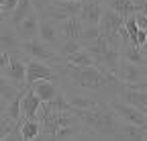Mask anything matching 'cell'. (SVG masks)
<instances>
[{
	"label": "cell",
	"mask_w": 147,
	"mask_h": 141,
	"mask_svg": "<svg viewBox=\"0 0 147 141\" xmlns=\"http://www.w3.org/2000/svg\"><path fill=\"white\" fill-rule=\"evenodd\" d=\"M139 12L147 14V0H143V2H141V8H139Z\"/></svg>",
	"instance_id": "d6a6232c"
},
{
	"label": "cell",
	"mask_w": 147,
	"mask_h": 141,
	"mask_svg": "<svg viewBox=\"0 0 147 141\" xmlns=\"http://www.w3.org/2000/svg\"><path fill=\"white\" fill-rule=\"evenodd\" d=\"M84 45L80 43V41H76V39H63L61 37V41L57 43V47H55V51L65 59L67 55H71V53H76V51H80Z\"/></svg>",
	"instance_id": "cb8c5ba5"
},
{
	"label": "cell",
	"mask_w": 147,
	"mask_h": 141,
	"mask_svg": "<svg viewBox=\"0 0 147 141\" xmlns=\"http://www.w3.org/2000/svg\"><path fill=\"white\" fill-rule=\"evenodd\" d=\"M135 19H137V25H139L141 29H147V14H143V12H135Z\"/></svg>",
	"instance_id": "f546056e"
},
{
	"label": "cell",
	"mask_w": 147,
	"mask_h": 141,
	"mask_svg": "<svg viewBox=\"0 0 147 141\" xmlns=\"http://www.w3.org/2000/svg\"><path fill=\"white\" fill-rule=\"evenodd\" d=\"M65 61H67V63H71V65H80V67H88V65H96V63H98V61L92 57L84 47H82L80 51H76V53L67 55V57H65Z\"/></svg>",
	"instance_id": "7402d4cb"
},
{
	"label": "cell",
	"mask_w": 147,
	"mask_h": 141,
	"mask_svg": "<svg viewBox=\"0 0 147 141\" xmlns=\"http://www.w3.org/2000/svg\"><path fill=\"white\" fill-rule=\"evenodd\" d=\"M21 45H23V41L18 39V35L14 33V27L4 23L0 27V49L6 51V53H18V51H23Z\"/></svg>",
	"instance_id": "8fae6325"
},
{
	"label": "cell",
	"mask_w": 147,
	"mask_h": 141,
	"mask_svg": "<svg viewBox=\"0 0 147 141\" xmlns=\"http://www.w3.org/2000/svg\"><path fill=\"white\" fill-rule=\"evenodd\" d=\"M74 115H78L86 131H90L96 139H117V129L121 119L113 111V107L102 100L94 109H74Z\"/></svg>",
	"instance_id": "7a4b0ae2"
},
{
	"label": "cell",
	"mask_w": 147,
	"mask_h": 141,
	"mask_svg": "<svg viewBox=\"0 0 147 141\" xmlns=\"http://www.w3.org/2000/svg\"><path fill=\"white\" fill-rule=\"evenodd\" d=\"M39 23H41L39 10H33L29 16H25V19L14 27V33L18 35L21 41H31L35 37H39Z\"/></svg>",
	"instance_id": "30bf717a"
},
{
	"label": "cell",
	"mask_w": 147,
	"mask_h": 141,
	"mask_svg": "<svg viewBox=\"0 0 147 141\" xmlns=\"http://www.w3.org/2000/svg\"><path fill=\"white\" fill-rule=\"evenodd\" d=\"M39 39L43 43H47L49 47H53V49L57 47V43L61 41V33H59V27L55 25V21L41 16V23H39Z\"/></svg>",
	"instance_id": "7c38bea8"
},
{
	"label": "cell",
	"mask_w": 147,
	"mask_h": 141,
	"mask_svg": "<svg viewBox=\"0 0 147 141\" xmlns=\"http://www.w3.org/2000/svg\"><path fill=\"white\" fill-rule=\"evenodd\" d=\"M96 2H100L102 6H108V2H110V0H96Z\"/></svg>",
	"instance_id": "836d02e7"
},
{
	"label": "cell",
	"mask_w": 147,
	"mask_h": 141,
	"mask_svg": "<svg viewBox=\"0 0 147 141\" xmlns=\"http://www.w3.org/2000/svg\"><path fill=\"white\" fill-rule=\"evenodd\" d=\"M21 49L25 51V55H29L31 59H41V61H47V63L65 61L53 47H49L47 43H43L39 37H35V39H31V41H23Z\"/></svg>",
	"instance_id": "277c9868"
},
{
	"label": "cell",
	"mask_w": 147,
	"mask_h": 141,
	"mask_svg": "<svg viewBox=\"0 0 147 141\" xmlns=\"http://www.w3.org/2000/svg\"><path fill=\"white\" fill-rule=\"evenodd\" d=\"M71 2H86V0H71Z\"/></svg>",
	"instance_id": "8d00e7d4"
},
{
	"label": "cell",
	"mask_w": 147,
	"mask_h": 141,
	"mask_svg": "<svg viewBox=\"0 0 147 141\" xmlns=\"http://www.w3.org/2000/svg\"><path fill=\"white\" fill-rule=\"evenodd\" d=\"M33 2H35V8H37V10H41V8H45L47 4H51L53 0H33Z\"/></svg>",
	"instance_id": "4dcf8cb0"
},
{
	"label": "cell",
	"mask_w": 147,
	"mask_h": 141,
	"mask_svg": "<svg viewBox=\"0 0 147 141\" xmlns=\"http://www.w3.org/2000/svg\"><path fill=\"white\" fill-rule=\"evenodd\" d=\"M123 25H125V16H121L113 8L104 6V12H102L100 23H98V29H100L102 37H119V29Z\"/></svg>",
	"instance_id": "52a82bcc"
},
{
	"label": "cell",
	"mask_w": 147,
	"mask_h": 141,
	"mask_svg": "<svg viewBox=\"0 0 147 141\" xmlns=\"http://www.w3.org/2000/svg\"><path fill=\"white\" fill-rule=\"evenodd\" d=\"M145 43H147V29H141V27H139V31H137V35H135V43H133V45L143 47Z\"/></svg>",
	"instance_id": "83f0119b"
},
{
	"label": "cell",
	"mask_w": 147,
	"mask_h": 141,
	"mask_svg": "<svg viewBox=\"0 0 147 141\" xmlns=\"http://www.w3.org/2000/svg\"><path fill=\"white\" fill-rule=\"evenodd\" d=\"M121 59H127L131 63H139V65H147V55L143 53V49L133 45L131 41L121 43Z\"/></svg>",
	"instance_id": "ac0fdd59"
},
{
	"label": "cell",
	"mask_w": 147,
	"mask_h": 141,
	"mask_svg": "<svg viewBox=\"0 0 147 141\" xmlns=\"http://www.w3.org/2000/svg\"><path fill=\"white\" fill-rule=\"evenodd\" d=\"M108 8H113V10H117L121 16H131V14H135V12H139V6L133 2V0H110L108 2Z\"/></svg>",
	"instance_id": "44dd1931"
},
{
	"label": "cell",
	"mask_w": 147,
	"mask_h": 141,
	"mask_svg": "<svg viewBox=\"0 0 147 141\" xmlns=\"http://www.w3.org/2000/svg\"><path fill=\"white\" fill-rule=\"evenodd\" d=\"M27 59H29V55H25V51L10 53L8 65L4 67V72H2V76L8 82H12L14 86H18V88L29 86L27 84Z\"/></svg>",
	"instance_id": "5b68a950"
},
{
	"label": "cell",
	"mask_w": 147,
	"mask_h": 141,
	"mask_svg": "<svg viewBox=\"0 0 147 141\" xmlns=\"http://www.w3.org/2000/svg\"><path fill=\"white\" fill-rule=\"evenodd\" d=\"M33 90H35V94L39 96L43 102H47V100H51V98H55L59 92H63L61 90V84L59 82H53V80H37V82H33V84H29Z\"/></svg>",
	"instance_id": "5bb4252c"
},
{
	"label": "cell",
	"mask_w": 147,
	"mask_h": 141,
	"mask_svg": "<svg viewBox=\"0 0 147 141\" xmlns=\"http://www.w3.org/2000/svg\"><path fill=\"white\" fill-rule=\"evenodd\" d=\"M18 92H21V88L14 86L12 82H8L4 76H0V96H2L6 102H10L12 98H16Z\"/></svg>",
	"instance_id": "d4e9b609"
},
{
	"label": "cell",
	"mask_w": 147,
	"mask_h": 141,
	"mask_svg": "<svg viewBox=\"0 0 147 141\" xmlns=\"http://www.w3.org/2000/svg\"><path fill=\"white\" fill-rule=\"evenodd\" d=\"M8 59H10V53H6V51L0 49V74L4 72V67L8 65Z\"/></svg>",
	"instance_id": "f1b7e54d"
},
{
	"label": "cell",
	"mask_w": 147,
	"mask_h": 141,
	"mask_svg": "<svg viewBox=\"0 0 147 141\" xmlns=\"http://www.w3.org/2000/svg\"><path fill=\"white\" fill-rule=\"evenodd\" d=\"M53 67L57 69V74L61 78V86H67L71 90L100 92L106 102L110 98L119 96L121 80L117 78V74L108 72L100 63L80 67V65H71L67 61H59V63H53Z\"/></svg>",
	"instance_id": "6da1fadb"
},
{
	"label": "cell",
	"mask_w": 147,
	"mask_h": 141,
	"mask_svg": "<svg viewBox=\"0 0 147 141\" xmlns=\"http://www.w3.org/2000/svg\"><path fill=\"white\" fill-rule=\"evenodd\" d=\"M117 78L125 84L143 82V80H147V65H139V63H131L127 59H121V65L117 69Z\"/></svg>",
	"instance_id": "ba28073f"
},
{
	"label": "cell",
	"mask_w": 147,
	"mask_h": 141,
	"mask_svg": "<svg viewBox=\"0 0 147 141\" xmlns=\"http://www.w3.org/2000/svg\"><path fill=\"white\" fill-rule=\"evenodd\" d=\"M108 104L113 107V111L117 113V117L125 123H133V125H139V127H147V115L141 113L139 109H135L133 104H129L125 100H121L119 96L110 98Z\"/></svg>",
	"instance_id": "8992f818"
},
{
	"label": "cell",
	"mask_w": 147,
	"mask_h": 141,
	"mask_svg": "<svg viewBox=\"0 0 147 141\" xmlns=\"http://www.w3.org/2000/svg\"><path fill=\"white\" fill-rule=\"evenodd\" d=\"M41 98L35 94V90L31 86H27L25 94L21 96V113H23V119H37L39 115V109H41Z\"/></svg>",
	"instance_id": "4fadbf2b"
},
{
	"label": "cell",
	"mask_w": 147,
	"mask_h": 141,
	"mask_svg": "<svg viewBox=\"0 0 147 141\" xmlns=\"http://www.w3.org/2000/svg\"><path fill=\"white\" fill-rule=\"evenodd\" d=\"M141 49H143V53H145V55H147V43H145V45H143V47H141Z\"/></svg>",
	"instance_id": "d590c367"
},
{
	"label": "cell",
	"mask_w": 147,
	"mask_h": 141,
	"mask_svg": "<svg viewBox=\"0 0 147 141\" xmlns=\"http://www.w3.org/2000/svg\"><path fill=\"white\" fill-rule=\"evenodd\" d=\"M133 2H135V4H137V6L141 8V2H143V0H133Z\"/></svg>",
	"instance_id": "e575fe53"
},
{
	"label": "cell",
	"mask_w": 147,
	"mask_h": 141,
	"mask_svg": "<svg viewBox=\"0 0 147 141\" xmlns=\"http://www.w3.org/2000/svg\"><path fill=\"white\" fill-rule=\"evenodd\" d=\"M98 35H100L98 25H86V27H84V33H82V39H80V43L84 45V43H88V41H92V39H96Z\"/></svg>",
	"instance_id": "484cf974"
},
{
	"label": "cell",
	"mask_w": 147,
	"mask_h": 141,
	"mask_svg": "<svg viewBox=\"0 0 147 141\" xmlns=\"http://www.w3.org/2000/svg\"><path fill=\"white\" fill-rule=\"evenodd\" d=\"M21 129H23V141H35L41 133V123L37 119H25Z\"/></svg>",
	"instance_id": "603a6c76"
},
{
	"label": "cell",
	"mask_w": 147,
	"mask_h": 141,
	"mask_svg": "<svg viewBox=\"0 0 147 141\" xmlns=\"http://www.w3.org/2000/svg\"><path fill=\"white\" fill-rule=\"evenodd\" d=\"M6 104H8V102H6L2 96H0V117H2V115H6Z\"/></svg>",
	"instance_id": "1f68e13d"
},
{
	"label": "cell",
	"mask_w": 147,
	"mask_h": 141,
	"mask_svg": "<svg viewBox=\"0 0 147 141\" xmlns=\"http://www.w3.org/2000/svg\"><path fill=\"white\" fill-rule=\"evenodd\" d=\"M145 131L147 127H139L133 125V123H119V129H117V139H133V141H145Z\"/></svg>",
	"instance_id": "e0dca14e"
},
{
	"label": "cell",
	"mask_w": 147,
	"mask_h": 141,
	"mask_svg": "<svg viewBox=\"0 0 147 141\" xmlns=\"http://www.w3.org/2000/svg\"><path fill=\"white\" fill-rule=\"evenodd\" d=\"M104 12V6L96 0H86L82 4V10H80V19L84 21V25H98L100 23V16Z\"/></svg>",
	"instance_id": "2e32d148"
},
{
	"label": "cell",
	"mask_w": 147,
	"mask_h": 141,
	"mask_svg": "<svg viewBox=\"0 0 147 141\" xmlns=\"http://www.w3.org/2000/svg\"><path fill=\"white\" fill-rule=\"evenodd\" d=\"M21 125H23V123H16L14 129L6 135V139H4V141H23V129H21Z\"/></svg>",
	"instance_id": "4316f807"
},
{
	"label": "cell",
	"mask_w": 147,
	"mask_h": 141,
	"mask_svg": "<svg viewBox=\"0 0 147 141\" xmlns=\"http://www.w3.org/2000/svg\"><path fill=\"white\" fill-rule=\"evenodd\" d=\"M33 10H37L33 0H18V4L14 6V10L8 14V25H10V27H16V25L21 23L25 16H29Z\"/></svg>",
	"instance_id": "d6986e66"
},
{
	"label": "cell",
	"mask_w": 147,
	"mask_h": 141,
	"mask_svg": "<svg viewBox=\"0 0 147 141\" xmlns=\"http://www.w3.org/2000/svg\"><path fill=\"white\" fill-rule=\"evenodd\" d=\"M119 98L133 104L135 109H139L141 113L147 115V90H139V88H133L131 84L121 82L119 86Z\"/></svg>",
	"instance_id": "9c48e42d"
},
{
	"label": "cell",
	"mask_w": 147,
	"mask_h": 141,
	"mask_svg": "<svg viewBox=\"0 0 147 141\" xmlns=\"http://www.w3.org/2000/svg\"><path fill=\"white\" fill-rule=\"evenodd\" d=\"M84 49L100 65H104L108 72L117 74V69L121 65V37H102V35H98L96 39L84 43Z\"/></svg>",
	"instance_id": "3957f363"
},
{
	"label": "cell",
	"mask_w": 147,
	"mask_h": 141,
	"mask_svg": "<svg viewBox=\"0 0 147 141\" xmlns=\"http://www.w3.org/2000/svg\"><path fill=\"white\" fill-rule=\"evenodd\" d=\"M4 2H6V0H0V4H4Z\"/></svg>",
	"instance_id": "74e56055"
},
{
	"label": "cell",
	"mask_w": 147,
	"mask_h": 141,
	"mask_svg": "<svg viewBox=\"0 0 147 141\" xmlns=\"http://www.w3.org/2000/svg\"><path fill=\"white\" fill-rule=\"evenodd\" d=\"M84 21L80 19V16H69V19L61 21L59 23V33L63 39H76L80 41L82 39V33H84Z\"/></svg>",
	"instance_id": "9a60e30c"
},
{
	"label": "cell",
	"mask_w": 147,
	"mask_h": 141,
	"mask_svg": "<svg viewBox=\"0 0 147 141\" xmlns=\"http://www.w3.org/2000/svg\"><path fill=\"white\" fill-rule=\"evenodd\" d=\"M65 98H67V102L71 104V109H80V111H84V109H94L96 104L102 102V100H98V98H94V96H86V94H78V92H74V94H67V92H65Z\"/></svg>",
	"instance_id": "ffe728a7"
}]
</instances>
